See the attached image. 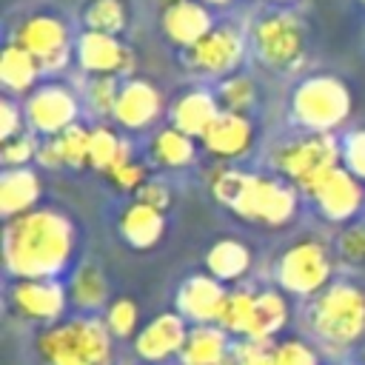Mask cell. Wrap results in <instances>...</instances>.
Returning a JSON list of instances; mask_svg holds the SVG:
<instances>
[{
	"label": "cell",
	"instance_id": "obj_42",
	"mask_svg": "<svg viewBox=\"0 0 365 365\" xmlns=\"http://www.w3.org/2000/svg\"><path fill=\"white\" fill-rule=\"evenodd\" d=\"M23 131H29L23 103H17L14 97L6 94V97L0 100V143L17 137V134H23Z\"/></svg>",
	"mask_w": 365,
	"mask_h": 365
},
{
	"label": "cell",
	"instance_id": "obj_34",
	"mask_svg": "<svg viewBox=\"0 0 365 365\" xmlns=\"http://www.w3.org/2000/svg\"><path fill=\"white\" fill-rule=\"evenodd\" d=\"M54 140H57V148L63 154V165L66 168H71V171L91 168V160H88V151H91V125L74 123L71 128H66Z\"/></svg>",
	"mask_w": 365,
	"mask_h": 365
},
{
	"label": "cell",
	"instance_id": "obj_38",
	"mask_svg": "<svg viewBox=\"0 0 365 365\" xmlns=\"http://www.w3.org/2000/svg\"><path fill=\"white\" fill-rule=\"evenodd\" d=\"M37 148H40V137L34 131H23L0 143V163L3 168H26L37 160Z\"/></svg>",
	"mask_w": 365,
	"mask_h": 365
},
{
	"label": "cell",
	"instance_id": "obj_40",
	"mask_svg": "<svg viewBox=\"0 0 365 365\" xmlns=\"http://www.w3.org/2000/svg\"><path fill=\"white\" fill-rule=\"evenodd\" d=\"M108 180H111V185L117 188V191H123V194H137L151 177H148V168H145V163H140V160H125L123 165H117L111 174H106Z\"/></svg>",
	"mask_w": 365,
	"mask_h": 365
},
{
	"label": "cell",
	"instance_id": "obj_19",
	"mask_svg": "<svg viewBox=\"0 0 365 365\" xmlns=\"http://www.w3.org/2000/svg\"><path fill=\"white\" fill-rule=\"evenodd\" d=\"M214 26L217 23H214L211 9L200 0H182V3L160 11V29H163L165 40L171 46H177L180 51L194 48Z\"/></svg>",
	"mask_w": 365,
	"mask_h": 365
},
{
	"label": "cell",
	"instance_id": "obj_35",
	"mask_svg": "<svg viewBox=\"0 0 365 365\" xmlns=\"http://www.w3.org/2000/svg\"><path fill=\"white\" fill-rule=\"evenodd\" d=\"M103 322H106V328L111 331L114 339H134L137 331L143 328L140 325V305L131 297H117V299L108 302V308L103 314Z\"/></svg>",
	"mask_w": 365,
	"mask_h": 365
},
{
	"label": "cell",
	"instance_id": "obj_8",
	"mask_svg": "<svg viewBox=\"0 0 365 365\" xmlns=\"http://www.w3.org/2000/svg\"><path fill=\"white\" fill-rule=\"evenodd\" d=\"M274 282L297 299H314L334 282V254L319 237H299L274 262Z\"/></svg>",
	"mask_w": 365,
	"mask_h": 365
},
{
	"label": "cell",
	"instance_id": "obj_24",
	"mask_svg": "<svg viewBox=\"0 0 365 365\" xmlns=\"http://www.w3.org/2000/svg\"><path fill=\"white\" fill-rule=\"evenodd\" d=\"M288 319H291L288 294L274 288V285L271 288H257L248 339H254V342H277L279 334L285 331Z\"/></svg>",
	"mask_w": 365,
	"mask_h": 365
},
{
	"label": "cell",
	"instance_id": "obj_16",
	"mask_svg": "<svg viewBox=\"0 0 365 365\" xmlns=\"http://www.w3.org/2000/svg\"><path fill=\"white\" fill-rule=\"evenodd\" d=\"M188 319L177 311L154 314L134 336V356L145 365H165L168 359L180 356L188 339Z\"/></svg>",
	"mask_w": 365,
	"mask_h": 365
},
{
	"label": "cell",
	"instance_id": "obj_41",
	"mask_svg": "<svg viewBox=\"0 0 365 365\" xmlns=\"http://www.w3.org/2000/svg\"><path fill=\"white\" fill-rule=\"evenodd\" d=\"M274 342H254V339H237L231 359L225 365H274L271 356Z\"/></svg>",
	"mask_w": 365,
	"mask_h": 365
},
{
	"label": "cell",
	"instance_id": "obj_28",
	"mask_svg": "<svg viewBox=\"0 0 365 365\" xmlns=\"http://www.w3.org/2000/svg\"><path fill=\"white\" fill-rule=\"evenodd\" d=\"M148 157L157 168H188L197 160V140L174 125H160L151 134Z\"/></svg>",
	"mask_w": 365,
	"mask_h": 365
},
{
	"label": "cell",
	"instance_id": "obj_37",
	"mask_svg": "<svg viewBox=\"0 0 365 365\" xmlns=\"http://www.w3.org/2000/svg\"><path fill=\"white\" fill-rule=\"evenodd\" d=\"M271 356H274V365H322L319 348L302 336L277 339L271 348Z\"/></svg>",
	"mask_w": 365,
	"mask_h": 365
},
{
	"label": "cell",
	"instance_id": "obj_45",
	"mask_svg": "<svg viewBox=\"0 0 365 365\" xmlns=\"http://www.w3.org/2000/svg\"><path fill=\"white\" fill-rule=\"evenodd\" d=\"M354 359H356V365H365V339L354 348Z\"/></svg>",
	"mask_w": 365,
	"mask_h": 365
},
{
	"label": "cell",
	"instance_id": "obj_36",
	"mask_svg": "<svg viewBox=\"0 0 365 365\" xmlns=\"http://www.w3.org/2000/svg\"><path fill=\"white\" fill-rule=\"evenodd\" d=\"M334 251L345 265L365 268V220L362 217L339 228V234L334 237Z\"/></svg>",
	"mask_w": 365,
	"mask_h": 365
},
{
	"label": "cell",
	"instance_id": "obj_44",
	"mask_svg": "<svg viewBox=\"0 0 365 365\" xmlns=\"http://www.w3.org/2000/svg\"><path fill=\"white\" fill-rule=\"evenodd\" d=\"M34 163H37L40 168H46V171L66 168V165H63V154H60L54 137H40V148H37V160H34Z\"/></svg>",
	"mask_w": 365,
	"mask_h": 365
},
{
	"label": "cell",
	"instance_id": "obj_6",
	"mask_svg": "<svg viewBox=\"0 0 365 365\" xmlns=\"http://www.w3.org/2000/svg\"><path fill=\"white\" fill-rule=\"evenodd\" d=\"M271 168L277 177L291 182L302 197H311L317 185L342 165V148L336 134H311L297 131L294 137L279 140L271 154Z\"/></svg>",
	"mask_w": 365,
	"mask_h": 365
},
{
	"label": "cell",
	"instance_id": "obj_12",
	"mask_svg": "<svg viewBox=\"0 0 365 365\" xmlns=\"http://www.w3.org/2000/svg\"><path fill=\"white\" fill-rule=\"evenodd\" d=\"M74 63L86 77H134V51L123 37L83 29L74 40Z\"/></svg>",
	"mask_w": 365,
	"mask_h": 365
},
{
	"label": "cell",
	"instance_id": "obj_33",
	"mask_svg": "<svg viewBox=\"0 0 365 365\" xmlns=\"http://www.w3.org/2000/svg\"><path fill=\"white\" fill-rule=\"evenodd\" d=\"M120 86H123L120 77H88V83L83 86L86 111L94 114L100 123L111 120L114 106H117V97H120Z\"/></svg>",
	"mask_w": 365,
	"mask_h": 365
},
{
	"label": "cell",
	"instance_id": "obj_13",
	"mask_svg": "<svg viewBox=\"0 0 365 365\" xmlns=\"http://www.w3.org/2000/svg\"><path fill=\"white\" fill-rule=\"evenodd\" d=\"M6 302L20 319L43 328L66 319V308L71 305L68 288L60 279H11Z\"/></svg>",
	"mask_w": 365,
	"mask_h": 365
},
{
	"label": "cell",
	"instance_id": "obj_22",
	"mask_svg": "<svg viewBox=\"0 0 365 365\" xmlns=\"http://www.w3.org/2000/svg\"><path fill=\"white\" fill-rule=\"evenodd\" d=\"M202 262H205V274H211L222 285H237L251 274L254 251L240 237H217L205 248Z\"/></svg>",
	"mask_w": 365,
	"mask_h": 365
},
{
	"label": "cell",
	"instance_id": "obj_1",
	"mask_svg": "<svg viewBox=\"0 0 365 365\" xmlns=\"http://www.w3.org/2000/svg\"><path fill=\"white\" fill-rule=\"evenodd\" d=\"M74 245V222L54 208H34L3 225V262L11 279H57Z\"/></svg>",
	"mask_w": 365,
	"mask_h": 365
},
{
	"label": "cell",
	"instance_id": "obj_39",
	"mask_svg": "<svg viewBox=\"0 0 365 365\" xmlns=\"http://www.w3.org/2000/svg\"><path fill=\"white\" fill-rule=\"evenodd\" d=\"M339 148H342V165L356 180L365 182V125L345 131L342 140H339Z\"/></svg>",
	"mask_w": 365,
	"mask_h": 365
},
{
	"label": "cell",
	"instance_id": "obj_7",
	"mask_svg": "<svg viewBox=\"0 0 365 365\" xmlns=\"http://www.w3.org/2000/svg\"><path fill=\"white\" fill-rule=\"evenodd\" d=\"M251 54L268 71H291L302 63L308 48V29L297 11L271 6L248 26Z\"/></svg>",
	"mask_w": 365,
	"mask_h": 365
},
{
	"label": "cell",
	"instance_id": "obj_9",
	"mask_svg": "<svg viewBox=\"0 0 365 365\" xmlns=\"http://www.w3.org/2000/svg\"><path fill=\"white\" fill-rule=\"evenodd\" d=\"M11 40L23 46L43 68V74H60L74 60V40L71 26L57 11H31L26 14Z\"/></svg>",
	"mask_w": 365,
	"mask_h": 365
},
{
	"label": "cell",
	"instance_id": "obj_3",
	"mask_svg": "<svg viewBox=\"0 0 365 365\" xmlns=\"http://www.w3.org/2000/svg\"><path fill=\"white\" fill-rule=\"evenodd\" d=\"M305 328L325 354L354 351L365 339V288L351 279H334L308 299Z\"/></svg>",
	"mask_w": 365,
	"mask_h": 365
},
{
	"label": "cell",
	"instance_id": "obj_21",
	"mask_svg": "<svg viewBox=\"0 0 365 365\" xmlns=\"http://www.w3.org/2000/svg\"><path fill=\"white\" fill-rule=\"evenodd\" d=\"M117 234L134 251H151L165 237V211L131 200L117 217Z\"/></svg>",
	"mask_w": 365,
	"mask_h": 365
},
{
	"label": "cell",
	"instance_id": "obj_20",
	"mask_svg": "<svg viewBox=\"0 0 365 365\" xmlns=\"http://www.w3.org/2000/svg\"><path fill=\"white\" fill-rule=\"evenodd\" d=\"M217 117H220L217 94H214V88H205V86L180 91L174 97V103L168 106V125L185 131L194 140H202Z\"/></svg>",
	"mask_w": 365,
	"mask_h": 365
},
{
	"label": "cell",
	"instance_id": "obj_26",
	"mask_svg": "<svg viewBox=\"0 0 365 365\" xmlns=\"http://www.w3.org/2000/svg\"><path fill=\"white\" fill-rule=\"evenodd\" d=\"M40 77H43L40 63H37L23 46H17V43L9 37V43H6L3 51H0V83H3L6 94L26 100V97L43 83Z\"/></svg>",
	"mask_w": 365,
	"mask_h": 365
},
{
	"label": "cell",
	"instance_id": "obj_46",
	"mask_svg": "<svg viewBox=\"0 0 365 365\" xmlns=\"http://www.w3.org/2000/svg\"><path fill=\"white\" fill-rule=\"evenodd\" d=\"M200 3H205L208 9H225V6H231L234 0H200Z\"/></svg>",
	"mask_w": 365,
	"mask_h": 365
},
{
	"label": "cell",
	"instance_id": "obj_4",
	"mask_svg": "<svg viewBox=\"0 0 365 365\" xmlns=\"http://www.w3.org/2000/svg\"><path fill=\"white\" fill-rule=\"evenodd\" d=\"M34 356L40 365H114V336L103 317L74 314L37 331Z\"/></svg>",
	"mask_w": 365,
	"mask_h": 365
},
{
	"label": "cell",
	"instance_id": "obj_10",
	"mask_svg": "<svg viewBox=\"0 0 365 365\" xmlns=\"http://www.w3.org/2000/svg\"><path fill=\"white\" fill-rule=\"evenodd\" d=\"M248 51H251L248 29H242L240 23H217L194 48H188L182 54H185V63L191 71H197L202 77L222 80V77L240 71Z\"/></svg>",
	"mask_w": 365,
	"mask_h": 365
},
{
	"label": "cell",
	"instance_id": "obj_32",
	"mask_svg": "<svg viewBox=\"0 0 365 365\" xmlns=\"http://www.w3.org/2000/svg\"><path fill=\"white\" fill-rule=\"evenodd\" d=\"M254 297H257V288H245V285L228 288V297H225L217 325L237 339H248V328H251V317H254Z\"/></svg>",
	"mask_w": 365,
	"mask_h": 365
},
{
	"label": "cell",
	"instance_id": "obj_18",
	"mask_svg": "<svg viewBox=\"0 0 365 365\" xmlns=\"http://www.w3.org/2000/svg\"><path fill=\"white\" fill-rule=\"evenodd\" d=\"M254 120L245 114H231V111H220V117L211 123V128L205 131V137L200 140L205 154H211L220 163H237L242 160L251 148H254Z\"/></svg>",
	"mask_w": 365,
	"mask_h": 365
},
{
	"label": "cell",
	"instance_id": "obj_23",
	"mask_svg": "<svg viewBox=\"0 0 365 365\" xmlns=\"http://www.w3.org/2000/svg\"><path fill=\"white\" fill-rule=\"evenodd\" d=\"M40 194H43V180L31 165L3 168V174H0V217L14 220L20 214L34 211L40 202Z\"/></svg>",
	"mask_w": 365,
	"mask_h": 365
},
{
	"label": "cell",
	"instance_id": "obj_48",
	"mask_svg": "<svg viewBox=\"0 0 365 365\" xmlns=\"http://www.w3.org/2000/svg\"><path fill=\"white\" fill-rule=\"evenodd\" d=\"M265 3H271V6H288V3H297V0H265Z\"/></svg>",
	"mask_w": 365,
	"mask_h": 365
},
{
	"label": "cell",
	"instance_id": "obj_11",
	"mask_svg": "<svg viewBox=\"0 0 365 365\" xmlns=\"http://www.w3.org/2000/svg\"><path fill=\"white\" fill-rule=\"evenodd\" d=\"M83 97L63 80H43L26 100V125L37 137H57L80 120Z\"/></svg>",
	"mask_w": 365,
	"mask_h": 365
},
{
	"label": "cell",
	"instance_id": "obj_5",
	"mask_svg": "<svg viewBox=\"0 0 365 365\" xmlns=\"http://www.w3.org/2000/svg\"><path fill=\"white\" fill-rule=\"evenodd\" d=\"M354 111V94L336 74H308L288 94V117L299 131L336 134Z\"/></svg>",
	"mask_w": 365,
	"mask_h": 365
},
{
	"label": "cell",
	"instance_id": "obj_17",
	"mask_svg": "<svg viewBox=\"0 0 365 365\" xmlns=\"http://www.w3.org/2000/svg\"><path fill=\"white\" fill-rule=\"evenodd\" d=\"M228 285L214 279L211 274H191L180 282L174 294V311L182 314L191 325H214L225 305Z\"/></svg>",
	"mask_w": 365,
	"mask_h": 365
},
{
	"label": "cell",
	"instance_id": "obj_31",
	"mask_svg": "<svg viewBox=\"0 0 365 365\" xmlns=\"http://www.w3.org/2000/svg\"><path fill=\"white\" fill-rule=\"evenodd\" d=\"M214 94H217L220 111L245 114V117H251V111H254V108H257V103H259L257 80H254L251 74H242V71H234V74H228V77L217 80Z\"/></svg>",
	"mask_w": 365,
	"mask_h": 365
},
{
	"label": "cell",
	"instance_id": "obj_47",
	"mask_svg": "<svg viewBox=\"0 0 365 365\" xmlns=\"http://www.w3.org/2000/svg\"><path fill=\"white\" fill-rule=\"evenodd\" d=\"M151 3L163 11V9H171V6H177V3H182V0H151Z\"/></svg>",
	"mask_w": 365,
	"mask_h": 365
},
{
	"label": "cell",
	"instance_id": "obj_25",
	"mask_svg": "<svg viewBox=\"0 0 365 365\" xmlns=\"http://www.w3.org/2000/svg\"><path fill=\"white\" fill-rule=\"evenodd\" d=\"M231 334L214 325H191L188 339L180 351V365H225L231 359Z\"/></svg>",
	"mask_w": 365,
	"mask_h": 365
},
{
	"label": "cell",
	"instance_id": "obj_29",
	"mask_svg": "<svg viewBox=\"0 0 365 365\" xmlns=\"http://www.w3.org/2000/svg\"><path fill=\"white\" fill-rule=\"evenodd\" d=\"M91 171L100 174H111L117 165H123L125 160H131V145L128 140L114 128V123H97L91 125Z\"/></svg>",
	"mask_w": 365,
	"mask_h": 365
},
{
	"label": "cell",
	"instance_id": "obj_49",
	"mask_svg": "<svg viewBox=\"0 0 365 365\" xmlns=\"http://www.w3.org/2000/svg\"><path fill=\"white\" fill-rule=\"evenodd\" d=\"M362 6H365V0H362Z\"/></svg>",
	"mask_w": 365,
	"mask_h": 365
},
{
	"label": "cell",
	"instance_id": "obj_15",
	"mask_svg": "<svg viewBox=\"0 0 365 365\" xmlns=\"http://www.w3.org/2000/svg\"><path fill=\"white\" fill-rule=\"evenodd\" d=\"M308 200L314 202L317 214L325 222L348 225V222L359 220V214L365 208V182L356 180L345 165H339L317 185V191Z\"/></svg>",
	"mask_w": 365,
	"mask_h": 365
},
{
	"label": "cell",
	"instance_id": "obj_2",
	"mask_svg": "<svg viewBox=\"0 0 365 365\" xmlns=\"http://www.w3.org/2000/svg\"><path fill=\"white\" fill-rule=\"evenodd\" d=\"M208 191L237 220L262 228L288 225L297 217L302 197L291 182L277 174L245 171L231 163H222L208 174Z\"/></svg>",
	"mask_w": 365,
	"mask_h": 365
},
{
	"label": "cell",
	"instance_id": "obj_27",
	"mask_svg": "<svg viewBox=\"0 0 365 365\" xmlns=\"http://www.w3.org/2000/svg\"><path fill=\"white\" fill-rule=\"evenodd\" d=\"M68 302L80 314H94L108 308V279L97 262H80L68 277Z\"/></svg>",
	"mask_w": 365,
	"mask_h": 365
},
{
	"label": "cell",
	"instance_id": "obj_30",
	"mask_svg": "<svg viewBox=\"0 0 365 365\" xmlns=\"http://www.w3.org/2000/svg\"><path fill=\"white\" fill-rule=\"evenodd\" d=\"M80 20L83 29L123 37L131 23V9L125 0H86L80 9Z\"/></svg>",
	"mask_w": 365,
	"mask_h": 365
},
{
	"label": "cell",
	"instance_id": "obj_14",
	"mask_svg": "<svg viewBox=\"0 0 365 365\" xmlns=\"http://www.w3.org/2000/svg\"><path fill=\"white\" fill-rule=\"evenodd\" d=\"M165 114V94L145 77H128L120 86V97L111 114V123L128 134H143L154 128Z\"/></svg>",
	"mask_w": 365,
	"mask_h": 365
},
{
	"label": "cell",
	"instance_id": "obj_43",
	"mask_svg": "<svg viewBox=\"0 0 365 365\" xmlns=\"http://www.w3.org/2000/svg\"><path fill=\"white\" fill-rule=\"evenodd\" d=\"M134 200H140V202H145V205H151V208L168 211V205H171V188H168L163 180L151 177V180L134 194Z\"/></svg>",
	"mask_w": 365,
	"mask_h": 365
}]
</instances>
